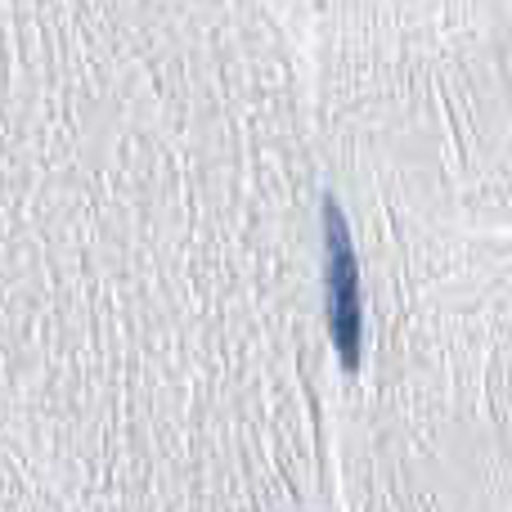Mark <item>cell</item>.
<instances>
[{
	"label": "cell",
	"instance_id": "1",
	"mask_svg": "<svg viewBox=\"0 0 512 512\" xmlns=\"http://www.w3.org/2000/svg\"><path fill=\"white\" fill-rule=\"evenodd\" d=\"M324 310H328V337L342 355L346 369H360L364 351V301H360V265H355V243L346 230V216L337 198H324Z\"/></svg>",
	"mask_w": 512,
	"mask_h": 512
}]
</instances>
